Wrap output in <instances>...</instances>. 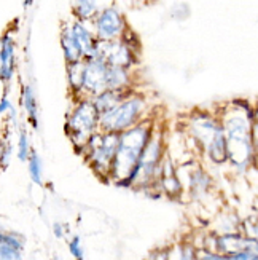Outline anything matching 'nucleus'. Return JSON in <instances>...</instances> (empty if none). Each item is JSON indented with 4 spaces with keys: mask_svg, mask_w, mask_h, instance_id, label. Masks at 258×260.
<instances>
[{
    "mask_svg": "<svg viewBox=\"0 0 258 260\" xmlns=\"http://www.w3.org/2000/svg\"><path fill=\"white\" fill-rule=\"evenodd\" d=\"M153 131V123L150 120H143L132 128L120 133L118 147L110 166L108 179L112 182L120 187H132L134 171Z\"/></svg>",
    "mask_w": 258,
    "mask_h": 260,
    "instance_id": "f257e3e1",
    "label": "nucleus"
},
{
    "mask_svg": "<svg viewBox=\"0 0 258 260\" xmlns=\"http://www.w3.org/2000/svg\"><path fill=\"white\" fill-rule=\"evenodd\" d=\"M147 99L142 94L131 93L126 99L105 114L99 115V131L102 133H123L137 123L147 120Z\"/></svg>",
    "mask_w": 258,
    "mask_h": 260,
    "instance_id": "f03ea898",
    "label": "nucleus"
},
{
    "mask_svg": "<svg viewBox=\"0 0 258 260\" xmlns=\"http://www.w3.org/2000/svg\"><path fill=\"white\" fill-rule=\"evenodd\" d=\"M99 131V114L91 99H75L72 110L67 115L65 133L77 152H82L89 138Z\"/></svg>",
    "mask_w": 258,
    "mask_h": 260,
    "instance_id": "7ed1b4c3",
    "label": "nucleus"
},
{
    "mask_svg": "<svg viewBox=\"0 0 258 260\" xmlns=\"http://www.w3.org/2000/svg\"><path fill=\"white\" fill-rule=\"evenodd\" d=\"M164 158V142L163 134L158 131L152 133V138L149 139L147 145L139 158V163L134 171L132 187L147 188L158 184L161 174V161Z\"/></svg>",
    "mask_w": 258,
    "mask_h": 260,
    "instance_id": "20e7f679",
    "label": "nucleus"
},
{
    "mask_svg": "<svg viewBox=\"0 0 258 260\" xmlns=\"http://www.w3.org/2000/svg\"><path fill=\"white\" fill-rule=\"evenodd\" d=\"M118 133H94L83 150L80 152L85 161L93 168V171L100 177L110 176V166L114 161V156L118 147Z\"/></svg>",
    "mask_w": 258,
    "mask_h": 260,
    "instance_id": "39448f33",
    "label": "nucleus"
},
{
    "mask_svg": "<svg viewBox=\"0 0 258 260\" xmlns=\"http://www.w3.org/2000/svg\"><path fill=\"white\" fill-rule=\"evenodd\" d=\"M91 27L97 40L110 42L121 39L128 29V24L125 15L117 7H105L99 10L97 15L93 18Z\"/></svg>",
    "mask_w": 258,
    "mask_h": 260,
    "instance_id": "423d86ee",
    "label": "nucleus"
},
{
    "mask_svg": "<svg viewBox=\"0 0 258 260\" xmlns=\"http://www.w3.org/2000/svg\"><path fill=\"white\" fill-rule=\"evenodd\" d=\"M91 56H97L107 66L123 67V69H132L137 64L139 53L134 51L129 45H126L121 39L110 40V42H96V47ZM89 58V56H88Z\"/></svg>",
    "mask_w": 258,
    "mask_h": 260,
    "instance_id": "0eeeda50",
    "label": "nucleus"
},
{
    "mask_svg": "<svg viewBox=\"0 0 258 260\" xmlns=\"http://www.w3.org/2000/svg\"><path fill=\"white\" fill-rule=\"evenodd\" d=\"M85 72H83V85L82 93L78 99H91L96 94L102 93L107 89L105 77H107V64L97 58V56H89L83 59Z\"/></svg>",
    "mask_w": 258,
    "mask_h": 260,
    "instance_id": "6e6552de",
    "label": "nucleus"
},
{
    "mask_svg": "<svg viewBox=\"0 0 258 260\" xmlns=\"http://www.w3.org/2000/svg\"><path fill=\"white\" fill-rule=\"evenodd\" d=\"M220 131H223L220 121L207 114H196L190 120V133H192V138L201 147H204V149Z\"/></svg>",
    "mask_w": 258,
    "mask_h": 260,
    "instance_id": "1a4fd4ad",
    "label": "nucleus"
},
{
    "mask_svg": "<svg viewBox=\"0 0 258 260\" xmlns=\"http://www.w3.org/2000/svg\"><path fill=\"white\" fill-rule=\"evenodd\" d=\"M16 69L15 39L10 32L4 34L0 39V80L10 83Z\"/></svg>",
    "mask_w": 258,
    "mask_h": 260,
    "instance_id": "9d476101",
    "label": "nucleus"
},
{
    "mask_svg": "<svg viewBox=\"0 0 258 260\" xmlns=\"http://www.w3.org/2000/svg\"><path fill=\"white\" fill-rule=\"evenodd\" d=\"M24 238L16 232L0 229V260H21Z\"/></svg>",
    "mask_w": 258,
    "mask_h": 260,
    "instance_id": "9b49d317",
    "label": "nucleus"
},
{
    "mask_svg": "<svg viewBox=\"0 0 258 260\" xmlns=\"http://www.w3.org/2000/svg\"><path fill=\"white\" fill-rule=\"evenodd\" d=\"M89 24H91V22H85V21H78V19L69 22L73 37L83 53V59L93 54L96 42H97L94 32H93V27Z\"/></svg>",
    "mask_w": 258,
    "mask_h": 260,
    "instance_id": "f8f14e48",
    "label": "nucleus"
},
{
    "mask_svg": "<svg viewBox=\"0 0 258 260\" xmlns=\"http://www.w3.org/2000/svg\"><path fill=\"white\" fill-rule=\"evenodd\" d=\"M131 93H132V89H129V91H125V89H105V91L91 98V103L94 109L97 110V114L102 115L105 112L117 107L121 101L126 99Z\"/></svg>",
    "mask_w": 258,
    "mask_h": 260,
    "instance_id": "ddd939ff",
    "label": "nucleus"
},
{
    "mask_svg": "<svg viewBox=\"0 0 258 260\" xmlns=\"http://www.w3.org/2000/svg\"><path fill=\"white\" fill-rule=\"evenodd\" d=\"M61 47L64 53V59L65 64H73L78 61H83V53L78 47V43L73 37V34L70 30L69 24H64L61 30Z\"/></svg>",
    "mask_w": 258,
    "mask_h": 260,
    "instance_id": "4468645a",
    "label": "nucleus"
},
{
    "mask_svg": "<svg viewBox=\"0 0 258 260\" xmlns=\"http://www.w3.org/2000/svg\"><path fill=\"white\" fill-rule=\"evenodd\" d=\"M105 83L107 89H125V91H129V89H132V74L129 69L108 66Z\"/></svg>",
    "mask_w": 258,
    "mask_h": 260,
    "instance_id": "2eb2a0df",
    "label": "nucleus"
},
{
    "mask_svg": "<svg viewBox=\"0 0 258 260\" xmlns=\"http://www.w3.org/2000/svg\"><path fill=\"white\" fill-rule=\"evenodd\" d=\"M206 152L209 155V158L215 165H222L228 161V156H227V139H225V133L220 131L214 139H212L207 147H206Z\"/></svg>",
    "mask_w": 258,
    "mask_h": 260,
    "instance_id": "dca6fc26",
    "label": "nucleus"
},
{
    "mask_svg": "<svg viewBox=\"0 0 258 260\" xmlns=\"http://www.w3.org/2000/svg\"><path fill=\"white\" fill-rule=\"evenodd\" d=\"M83 72H85V62L78 61L73 64H67V83L75 99H78L82 93V85H83Z\"/></svg>",
    "mask_w": 258,
    "mask_h": 260,
    "instance_id": "f3484780",
    "label": "nucleus"
},
{
    "mask_svg": "<svg viewBox=\"0 0 258 260\" xmlns=\"http://www.w3.org/2000/svg\"><path fill=\"white\" fill-rule=\"evenodd\" d=\"M22 106H24L29 123L33 128H37L39 126V109H37L35 93H33V89H32L30 85L22 86Z\"/></svg>",
    "mask_w": 258,
    "mask_h": 260,
    "instance_id": "a211bd4d",
    "label": "nucleus"
},
{
    "mask_svg": "<svg viewBox=\"0 0 258 260\" xmlns=\"http://www.w3.org/2000/svg\"><path fill=\"white\" fill-rule=\"evenodd\" d=\"M190 190L195 193H204L210 185V177L201 168H196L195 171L190 173Z\"/></svg>",
    "mask_w": 258,
    "mask_h": 260,
    "instance_id": "6ab92c4d",
    "label": "nucleus"
},
{
    "mask_svg": "<svg viewBox=\"0 0 258 260\" xmlns=\"http://www.w3.org/2000/svg\"><path fill=\"white\" fill-rule=\"evenodd\" d=\"M27 163H29V174H30L32 182L37 185H42L43 184V163H42L40 155L33 149H30Z\"/></svg>",
    "mask_w": 258,
    "mask_h": 260,
    "instance_id": "aec40b11",
    "label": "nucleus"
},
{
    "mask_svg": "<svg viewBox=\"0 0 258 260\" xmlns=\"http://www.w3.org/2000/svg\"><path fill=\"white\" fill-rule=\"evenodd\" d=\"M30 153V144H29V136L26 129L22 128L19 131V139H18V158L21 161H27Z\"/></svg>",
    "mask_w": 258,
    "mask_h": 260,
    "instance_id": "412c9836",
    "label": "nucleus"
},
{
    "mask_svg": "<svg viewBox=\"0 0 258 260\" xmlns=\"http://www.w3.org/2000/svg\"><path fill=\"white\" fill-rule=\"evenodd\" d=\"M69 249H70V254L77 258V260H83V255H85V251L82 247V241H80V236H73L69 243Z\"/></svg>",
    "mask_w": 258,
    "mask_h": 260,
    "instance_id": "4be33fe9",
    "label": "nucleus"
},
{
    "mask_svg": "<svg viewBox=\"0 0 258 260\" xmlns=\"http://www.w3.org/2000/svg\"><path fill=\"white\" fill-rule=\"evenodd\" d=\"M10 155H11V145H10V142L0 141V168L7 166V163L10 161Z\"/></svg>",
    "mask_w": 258,
    "mask_h": 260,
    "instance_id": "5701e85b",
    "label": "nucleus"
},
{
    "mask_svg": "<svg viewBox=\"0 0 258 260\" xmlns=\"http://www.w3.org/2000/svg\"><path fill=\"white\" fill-rule=\"evenodd\" d=\"M13 107L11 106V103H10V99L8 98H2L0 99V115H4V114H8V110Z\"/></svg>",
    "mask_w": 258,
    "mask_h": 260,
    "instance_id": "b1692460",
    "label": "nucleus"
},
{
    "mask_svg": "<svg viewBox=\"0 0 258 260\" xmlns=\"http://www.w3.org/2000/svg\"><path fill=\"white\" fill-rule=\"evenodd\" d=\"M54 235H56V238H64V227H62V223H54Z\"/></svg>",
    "mask_w": 258,
    "mask_h": 260,
    "instance_id": "393cba45",
    "label": "nucleus"
},
{
    "mask_svg": "<svg viewBox=\"0 0 258 260\" xmlns=\"http://www.w3.org/2000/svg\"><path fill=\"white\" fill-rule=\"evenodd\" d=\"M33 4V0H24V7H30Z\"/></svg>",
    "mask_w": 258,
    "mask_h": 260,
    "instance_id": "a878e982",
    "label": "nucleus"
}]
</instances>
